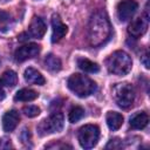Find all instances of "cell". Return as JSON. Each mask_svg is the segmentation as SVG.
Listing matches in <instances>:
<instances>
[{"label": "cell", "mask_w": 150, "mask_h": 150, "mask_svg": "<svg viewBox=\"0 0 150 150\" xmlns=\"http://www.w3.org/2000/svg\"><path fill=\"white\" fill-rule=\"evenodd\" d=\"M41 48L36 43H27L19 47L14 53V59L18 62H23L28 59H33L39 55Z\"/></svg>", "instance_id": "cell-8"}, {"label": "cell", "mask_w": 150, "mask_h": 150, "mask_svg": "<svg viewBox=\"0 0 150 150\" xmlns=\"http://www.w3.org/2000/svg\"><path fill=\"white\" fill-rule=\"evenodd\" d=\"M23 77H25V81L28 82V83H32V84H36V86H43L46 80L43 77V75H41V73L32 67H28L25 73H23Z\"/></svg>", "instance_id": "cell-13"}, {"label": "cell", "mask_w": 150, "mask_h": 150, "mask_svg": "<svg viewBox=\"0 0 150 150\" xmlns=\"http://www.w3.org/2000/svg\"><path fill=\"white\" fill-rule=\"evenodd\" d=\"M13 26V19L9 13L0 11V32H6Z\"/></svg>", "instance_id": "cell-20"}, {"label": "cell", "mask_w": 150, "mask_h": 150, "mask_svg": "<svg viewBox=\"0 0 150 150\" xmlns=\"http://www.w3.org/2000/svg\"><path fill=\"white\" fill-rule=\"evenodd\" d=\"M46 23L42 18L40 16H34L28 26V34L32 38L35 39H42V36L46 33Z\"/></svg>", "instance_id": "cell-11"}, {"label": "cell", "mask_w": 150, "mask_h": 150, "mask_svg": "<svg viewBox=\"0 0 150 150\" xmlns=\"http://www.w3.org/2000/svg\"><path fill=\"white\" fill-rule=\"evenodd\" d=\"M146 29H148V18L139 16L130 22L128 27V33L134 38H139L146 32Z\"/></svg>", "instance_id": "cell-10"}, {"label": "cell", "mask_w": 150, "mask_h": 150, "mask_svg": "<svg viewBox=\"0 0 150 150\" xmlns=\"http://www.w3.org/2000/svg\"><path fill=\"white\" fill-rule=\"evenodd\" d=\"M100 138V128L95 124H86L77 131V141L83 149L94 148Z\"/></svg>", "instance_id": "cell-5"}, {"label": "cell", "mask_w": 150, "mask_h": 150, "mask_svg": "<svg viewBox=\"0 0 150 150\" xmlns=\"http://www.w3.org/2000/svg\"><path fill=\"white\" fill-rule=\"evenodd\" d=\"M39 94L33 90V89H28V88H23L20 89L19 91H16V94L14 95V101H19V102H29V101H34L35 98H38Z\"/></svg>", "instance_id": "cell-17"}, {"label": "cell", "mask_w": 150, "mask_h": 150, "mask_svg": "<svg viewBox=\"0 0 150 150\" xmlns=\"http://www.w3.org/2000/svg\"><path fill=\"white\" fill-rule=\"evenodd\" d=\"M148 59H149V55H148V50L145 49L144 50V54L141 56V61L143 62V64H144L145 68H149V61H148Z\"/></svg>", "instance_id": "cell-23"}, {"label": "cell", "mask_w": 150, "mask_h": 150, "mask_svg": "<svg viewBox=\"0 0 150 150\" xmlns=\"http://www.w3.org/2000/svg\"><path fill=\"white\" fill-rule=\"evenodd\" d=\"M137 8H138V4L136 0H122L118 2L116 8L117 18L122 22L128 21L136 13Z\"/></svg>", "instance_id": "cell-7"}, {"label": "cell", "mask_w": 150, "mask_h": 150, "mask_svg": "<svg viewBox=\"0 0 150 150\" xmlns=\"http://www.w3.org/2000/svg\"><path fill=\"white\" fill-rule=\"evenodd\" d=\"M45 66L50 71H59L61 69V60L54 54H48L45 57Z\"/></svg>", "instance_id": "cell-18"}, {"label": "cell", "mask_w": 150, "mask_h": 150, "mask_svg": "<svg viewBox=\"0 0 150 150\" xmlns=\"http://www.w3.org/2000/svg\"><path fill=\"white\" fill-rule=\"evenodd\" d=\"M105 67L110 74L123 76L131 70L132 60L130 55L124 50H116L107 57Z\"/></svg>", "instance_id": "cell-2"}, {"label": "cell", "mask_w": 150, "mask_h": 150, "mask_svg": "<svg viewBox=\"0 0 150 150\" xmlns=\"http://www.w3.org/2000/svg\"><path fill=\"white\" fill-rule=\"evenodd\" d=\"M63 124H64L63 115L61 112H54L49 117L41 121V123L38 125V131L40 136L60 132L63 129Z\"/></svg>", "instance_id": "cell-6"}, {"label": "cell", "mask_w": 150, "mask_h": 150, "mask_svg": "<svg viewBox=\"0 0 150 150\" xmlns=\"http://www.w3.org/2000/svg\"><path fill=\"white\" fill-rule=\"evenodd\" d=\"M148 122H149V116L144 111L135 114L132 117H130V121H129L131 129H137V130L144 129L148 125Z\"/></svg>", "instance_id": "cell-14"}, {"label": "cell", "mask_w": 150, "mask_h": 150, "mask_svg": "<svg viewBox=\"0 0 150 150\" xmlns=\"http://www.w3.org/2000/svg\"><path fill=\"white\" fill-rule=\"evenodd\" d=\"M22 111H23L25 115L28 116V117H35V116H38V115L40 114L41 110H40V108L36 107V105H26V107H23Z\"/></svg>", "instance_id": "cell-22"}, {"label": "cell", "mask_w": 150, "mask_h": 150, "mask_svg": "<svg viewBox=\"0 0 150 150\" xmlns=\"http://www.w3.org/2000/svg\"><path fill=\"white\" fill-rule=\"evenodd\" d=\"M84 116V109L82 107H79V105H75L70 109L69 111V116H68V120L70 123H76L79 122L80 120H82Z\"/></svg>", "instance_id": "cell-21"}, {"label": "cell", "mask_w": 150, "mask_h": 150, "mask_svg": "<svg viewBox=\"0 0 150 150\" xmlns=\"http://www.w3.org/2000/svg\"><path fill=\"white\" fill-rule=\"evenodd\" d=\"M105 121H107V125L110 130L116 131L118 130L122 124H123V116L120 112L116 111H109L105 116Z\"/></svg>", "instance_id": "cell-15"}, {"label": "cell", "mask_w": 150, "mask_h": 150, "mask_svg": "<svg viewBox=\"0 0 150 150\" xmlns=\"http://www.w3.org/2000/svg\"><path fill=\"white\" fill-rule=\"evenodd\" d=\"M76 64L81 70L87 71V73H97V71H100V66L96 62H93L91 60H89L87 57H77Z\"/></svg>", "instance_id": "cell-16"}, {"label": "cell", "mask_w": 150, "mask_h": 150, "mask_svg": "<svg viewBox=\"0 0 150 150\" xmlns=\"http://www.w3.org/2000/svg\"><path fill=\"white\" fill-rule=\"evenodd\" d=\"M68 88L79 97H88L96 90V83L82 74H73L67 80Z\"/></svg>", "instance_id": "cell-3"}, {"label": "cell", "mask_w": 150, "mask_h": 150, "mask_svg": "<svg viewBox=\"0 0 150 150\" xmlns=\"http://www.w3.org/2000/svg\"><path fill=\"white\" fill-rule=\"evenodd\" d=\"M5 96H6V93H5V90H4V83H2V81H1V79H0V101L4 100Z\"/></svg>", "instance_id": "cell-24"}, {"label": "cell", "mask_w": 150, "mask_h": 150, "mask_svg": "<svg viewBox=\"0 0 150 150\" xmlns=\"http://www.w3.org/2000/svg\"><path fill=\"white\" fill-rule=\"evenodd\" d=\"M20 120V115L16 110H9L7 112H5V115L2 116V129L6 132H11L13 131Z\"/></svg>", "instance_id": "cell-12"}, {"label": "cell", "mask_w": 150, "mask_h": 150, "mask_svg": "<svg viewBox=\"0 0 150 150\" xmlns=\"http://www.w3.org/2000/svg\"><path fill=\"white\" fill-rule=\"evenodd\" d=\"M111 36V25L104 11L91 14L88 23V41L90 46L98 47L104 45Z\"/></svg>", "instance_id": "cell-1"}, {"label": "cell", "mask_w": 150, "mask_h": 150, "mask_svg": "<svg viewBox=\"0 0 150 150\" xmlns=\"http://www.w3.org/2000/svg\"><path fill=\"white\" fill-rule=\"evenodd\" d=\"M1 81H2L4 86H6L8 88H13L18 83V75L14 70H11V69L6 70L1 76Z\"/></svg>", "instance_id": "cell-19"}, {"label": "cell", "mask_w": 150, "mask_h": 150, "mask_svg": "<svg viewBox=\"0 0 150 150\" xmlns=\"http://www.w3.org/2000/svg\"><path fill=\"white\" fill-rule=\"evenodd\" d=\"M68 27L61 21L60 16L57 14H54L52 18V42H59L66 34H67Z\"/></svg>", "instance_id": "cell-9"}, {"label": "cell", "mask_w": 150, "mask_h": 150, "mask_svg": "<svg viewBox=\"0 0 150 150\" xmlns=\"http://www.w3.org/2000/svg\"><path fill=\"white\" fill-rule=\"evenodd\" d=\"M112 97L116 104L123 109H128L135 101V90L130 83H117L112 88Z\"/></svg>", "instance_id": "cell-4"}]
</instances>
